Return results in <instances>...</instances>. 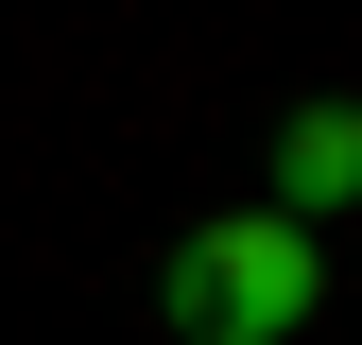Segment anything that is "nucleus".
I'll return each instance as SVG.
<instances>
[{
  "label": "nucleus",
  "mask_w": 362,
  "mask_h": 345,
  "mask_svg": "<svg viewBox=\"0 0 362 345\" xmlns=\"http://www.w3.org/2000/svg\"><path fill=\"white\" fill-rule=\"evenodd\" d=\"M156 293H173V328H190V345H293L310 311H328V259H310L293 207H224V225L173 242Z\"/></svg>",
  "instance_id": "1"
},
{
  "label": "nucleus",
  "mask_w": 362,
  "mask_h": 345,
  "mask_svg": "<svg viewBox=\"0 0 362 345\" xmlns=\"http://www.w3.org/2000/svg\"><path fill=\"white\" fill-rule=\"evenodd\" d=\"M362 190V104H293V139H276V207L310 225V207H345Z\"/></svg>",
  "instance_id": "2"
}]
</instances>
